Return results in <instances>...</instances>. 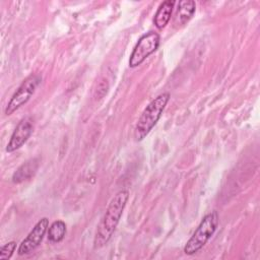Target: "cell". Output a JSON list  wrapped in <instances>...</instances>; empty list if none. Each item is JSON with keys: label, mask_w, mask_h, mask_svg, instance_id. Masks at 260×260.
Masks as SVG:
<instances>
[{"label": "cell", "mask_w": 260, "mask_h": 260, "mask_svg": "<svg viewBox=\"0 0 260 260\" xmlns=\"http://www.w3.org/2000/svg\"><path fill=\"white\" fill-rule=\"evenodd\" d=\"M34 131V124L30 117L22 118L17 126L15 127L8 143L6 146L7 152L15 151L16 149L20 148L30 137Z\"/></svg>", "instance_id": "obj_7"}, {"label": "cell", "mask_w": 260, "mask_h": 260, "mask_svg": "<svg viewBox=\"0 0 260 260\" xmlns=\"http://www.w3.org/2000/svg\"><path fill=\"white\" fill-rule=\"evenodd\" d=\"M170 98L171 95L169 92H162L154 98L146 106V108L140 115L134 129V138L136 141L143 140L152 130V128L161 117Z\"/></svg>", "instance_id": "obj_2"}, {"label": "cell", "mask_w": 260, "mask_h": 260, "mask_svg": "<svg viewBox=\"0 0 260 260\" xmlns=\"http://www.w3.org/2000/svg\"><path fill=\"white\" fill-rule=\"evenodd\" d=\"M128 199V190H121L112 198L104 216L101 219V222L98 225L93 239L94 249H100L104 247L111 240L123 214Z\"/></svg>", "instance_id": "obj_1"}, {"label": "cell", "mask_w": 260, "mask_h": 260, "mask_svg": "<svg viewBox=\"0 0 260 260\" xmlns=\"http://www.w3.org/2000/svg\"><path fill=\"white\" fill-rule=\"evenodd\" d=\"M159 46V35L155 31H148L142 35L129 58V66L135 68L142 64L147 57L154 53Z\"/></svg>", "instance_id": "obj_4"}, {"label": "cell", "mask_w": 260, "mask_h": 260, "mask_svg": "<svg viewBox=\"0 0 260 260\" xmlns=\"http://www.w3.org/2000/svg\"><path fill=\"white\" fill-rule=\"evenodd\" d=\"M218 225V215L216 211H211L206 214L199 225L191 236V238L187 241L184 247V253L186 255H193L197 253L203 246L207 243V241L211 238V236L216 231Z\"/></svg>", "instance_id": "obj_3"}, {"label": "cell", "mask_w": 260, "mask_h": 260, "mask_svg": "<svg viewBox=\"0 0 260 260\" xmlns=\"http://www.w3.org/2000/svg\"><path fill=\"white\" fill-rule=\"evenodd\" d=\"M196 10V4L193 0H182L178 4L176 16L174 19L175 26L185 25L194 15Z\"/></svg>", "instance_id": "obj_8"}, {"label": "cell", "mask_w": 260, "mask_h": 260, "mask_svg": "<svg viewBox=\"0 0 260 260\" xmlns=\"http://www.w3.org/2000/svg\"><path fill=\"white\" fill-rule=\"evenodd\" d=\"M41 82V77L37 74H31L27 76L13 93L12 98L8 102L5 108V115L9 116L13 114L16 110L22 107L24 104L28 102V100L34 94L36 88L38 87L39 83Z\"/></svg>", "instance_id": "obj_5"}, {"label": "cell", "mask_w": 260, "mask_h": 260, "mask_svg": "<svg viewBox=\"0 0 260 260\" xmlns=\"http://www.w3.org/2000/svg\"><path fill=\"white\" fill-rule=\"evenodd\" d=\"M15 249H16V243L14 241L8 242L4 246H2L0 249V259L1 260L9 259L12 256Z\"/></svg>", "instance_id": "obj_12"}, {"label": "cell", "mask_w": 260, "mask_h": 260, "mask_svg": "<svg viewBox=\"0 0 260 260\" xmlns=\"http://www.w3.org/2000/svg\"><path fill=\"white\" fill-rule=\"evenodd\" d=\"M39 167V162L37 158H31L24 164H22L13 174L12 182L14 184H19L23 181L30 179L37 172Z\"/></svg>", "instance_id": "obj_9"}, {"label": "cell", "mask_w": 260, "mask_h": 260, "mask_svg": "<svg viewBox=\"0 0 260 260\" xmlns=\"http://www.w3.org/2000/svg\"><path fill=\"white\" fill-rule=\"evenodd\" d=\"M174 5H175V1H171V0L164 1L162 3L159 4L153 18V23L158 29L164 28L169 23L172 16Z\"/></svg>", "instance_id": "obj_10"}, {"label": "cell", "mask_w": 260, "mask_h": 260, "mask_svg": "<svg viewBox=\"0 0 260 260\" xmlns=\"http://www.w3.org/2000/svg\"><path fill=\"white\" fill-rule=\"evenodd\" d=\"M49 219L47 217L41 218L26 236V238L20 243L18 247V255H25L32 252L42 243L44 236L49 229Z\"/></svg>", "instance_id": "obj_6"}, {"label": "cell", "mask_w": 260, "mask_h": 260, "mask_svg": "<svg viewBox=\"0 0 260 260\" xmlns=\"http://www.w3.org/2000/svg\"><path fill=\"white\" fill-rule=\"evenodd\" d=\"M66 234V223L63 220H55L48 229V239L52 243L61 242Z\"/></svg>", "instance_id": "obj_11"}]
</instances>
